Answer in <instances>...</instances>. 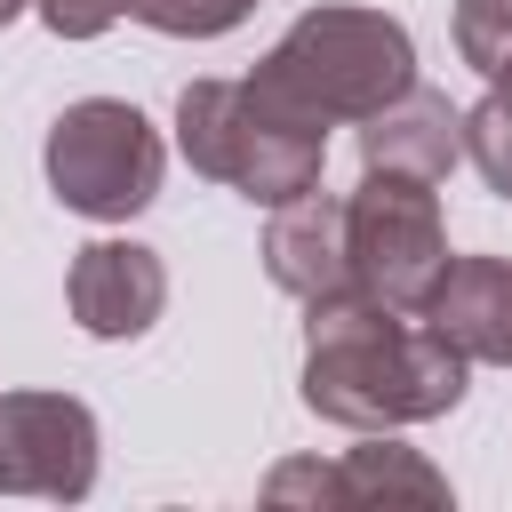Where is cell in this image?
<instances>
[{
  "mask_svg": "<svg viewBox=\"0 0 512 512\" xmlns=\"http://www.w3.org/2000/svg\"><path fill=\"white\" fill-rule=\"evenodd\" d=\"M304 408L344 432H400L432 424L464 400L472 360L408 304H384L368 288H336L304 304Z\"/></svg>",
  "mask_w": 512,
  "mask_h": 512,
  "instance_id": "cell-1",
  "label": "cell"
},
{
  "mask_svg": "<svg viewBox=\"0 0 512 512\" xmlns=\"http://www.w3.org/2000/svg\"><path fill=\"white\" fill-rule=\"evenodd\" d=\"M176 144L200 176L232 184L256 208H280V200L312 192L320 168H328V120L296 112L256 72L248 80H192L176 96Z\"/></svg>",
  "mask_w": 512,
  "mask_h": 512,
  "instance_id": "cell-2",
  "label": "cell"
},
{
  "mask_svg": "<svg viewBox=\"0 0 512 512\" xmlns=\"http://www.w3.org/2000/svg\"><path fill=\"white\" fill-rule=\"evenodd\" d=\"M272 96H288L312 120H368L392 96L416 88V40L384 8H304L256 64Z\"/></svg>",
  "mask_w": 512,
  "mask_h": 512,
  "instance_id": "cell-3",
  "label": "cell"
},
{
  "mask_svg": "<svg viewBox=\"0 0 512 512\" xmlns=\"http://www.w3.org/2000/svg\"><path fill=\"white\" fill-rule=\"evenodd\" d=\"M160 168H168L160 128L120 96H80L48 128V192L72 216H96V224L144 216L160 200Z\"/></svg>",
  "mask_w": 512,
  "mask_h": 512,
  "instance_id": "cell-4",
  "label": "cell"
},
{
  "mask_svg": "<svg viewBox=\"0 0 512 512\" xmlns=\"http://www.w3.org/2000/svg\"><path fill=\"white\" fill-rule=\"evenodd\" d=\"M344 248H352V288L424 312V296L448 272V224L424 176L368 168L360 192L344 200Z\"/></svg>",
  "mask_w": 512,
  "mask_h": 512,
  "instance_id": "cell-5",
  "label": "cell"
},
{
  "mask_svg": "<svg viewBox=\"0 0 512 512\" xmlns=\"http://www.w3.org/2000/svg\"><path fill=\"white\" fill-rule=\"evenodd\" d=\"M0 488L80 504L96 488V416L72 392H0Z\"/></svg>",
  "mask_w": 512,
  "mask_h": 512,
  "instance_id": "cell-6",
  "label": "cell"
},
{
  "mask_svg": "<svg viewBox=\"0 0 512 512\" xmlns=\"http://www.w3.org/2000/svg\"><path fill=\"white\" fill-rule=\"evenodd\" d=\"M264 504H448V480L400 448L392 432H368L344 456H288L264 472Z\"/></svg>",
  "mask_w": 512,
  "mask_h": 512,
  "instance_id": "cell-7",
  "label": "cell"
},
{
  "mask_svg": "<svg viewBox=\"0 0 512 512\" xmlns=\"http://www.w3.org/2000/svg\"><path fill=\"white\" fill-rule=\"evenodd\" d=\"M64 304L88 336L120 344V336H144L160 312H168V264L160 248L144 240H88L72 256V280H64Z\"/></svg>",
  "mask_w": 512,
  "mask_h": 512,
  "instance_id": "cell-8",
  "label": "cell"
},
{
  "mask_svg": "<svg viewBox=\"0 0 512 512\" xmlns=\"http://www.w3.org/2000/svg\"><path fill=\"white\" fill-rule=\"evenodd\" d=\"M264 272H272V288H288V296H304V304H320V296H336V288H352V248H344V200L336 192H296V200H280L272 208V224H264Z\"/></svg>",
  "mask_w": 512,
  "mask_h": 512,
  "instance_id": "cell-9",
  "label": "cell"
},
{
  "mask_svg": "<svg viewBox=\"0 0 512 512\" xmlns=\"http://www.w3.org/2000/svg\"><path fill=\"white\" fill-rule=\"evenodd\" d=\"M424 320L472 368H512V256H448L440 288L424 296Z\"/></svg>",
  "mask_w": 512,
  "mask_h": 512,
  "instance_id": "cell-10",
  "label": "cell"
},
{
  "mask_svg": "<svg viewBox=\"0 0 512 512\" xmlns=\"http://www.w3.org/2000/svg\"><path fill=\"white\" fill-rule=\"evenodd\" d=\"M360 160H368V168H392V176L440 184V176L464 160V112H456L440 88H408V96H392L384 112L360 120Z\"/></svg>",
  "mask_w": 512,
  "mask_h": 512,
  "instance_id": "cell-11",
  "label": "cell"
},
{
  "mask_svg": "<svg viewBox=\"0 0 512 512\" xmlns=\"http://www.w3.org/2000/svg\"><path fill=\"white\" fill-rule=\"evenodd\" d=\"M464 160L512 200V80H488V96L464 112Z\"/></svg>",
  "mask_w": 512,
  "mask_h": 512,
  "instance_id": "cell-12",
  "label": "cell"
},
{
  "mask_svg": "<svg viewBox=\"0 0 512 512\" xmlns=\"http://www.w3.org/2000/svg\"><path fill=\"white\" fill-rule=\"evenodd\" d=\"M456 48L472 72H504L512 64V0H456Z\"/></svg>",
  "mask_w": 512,
  "mask_h": 512,
  "instance_id": "cell-13",
  "label": "cell"
},
{
  "mask_svg": "<svg viewBox=\"0 0 512 512\" xmlns=\"http://www.w3.org/2000/svg\"><path fill=\"white\" fill-rule=\"evenodd\" d=\"M256 0H136V24L168 32V40H216L248 16Z\"/></svg>",
  "mask_w": 512,
  "mask_h": 512,
  "instance_id": "cell-14",
  "label": "cell"
},
{
  "mask_svg": "<svg viewBox=\"0 0 512 512\" xmlns=\"http://www.w3.org/2000/svg\"><path fill=\"white\" fill-rule=\"evenodd\" d=\"M120 16H136V0H40V24H48L56 40H96V32H112Z\"/></svg>",
  "mask_w": 512,
  "mask_h": 512,
  "instance_id": "cell-15",
  "label": "cell"
},
{
  "mask_svg": "<svg viewBox=\"0 0 512 512\" xmlns=\"http://www.w3.org/2000/svg\"><path fill=\"white\" fill-rule=\"evenodd\" d=\"M16 16H24V0H0V24H16Z\"/></svg>",
  "mask_w": 512,
  "mask_h": 512,
  "instance_id": "cell-16",
  "label": "cell"
}]
</instances>
